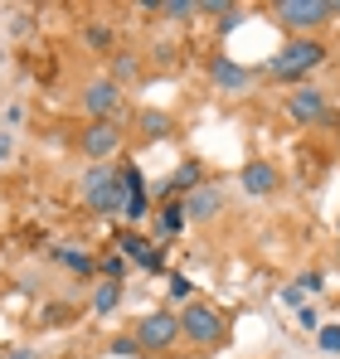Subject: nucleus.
Listing matches in <instances>:
<instances>
[{
	"label": "nucleus",
	"instance_id": "nucleus-1",
	"mask_svg": "<svg viewBox=\"0 0 340 359\" xmlns=\"http://www.w3.org/2000/svg\"><path fill=\"white\" fill-rule=\"evenodd\" d=\"M326 63V44L321 39H292L287 49H277V59L268 63L273 68V78H282V83H292V78H301V73H316Z\"/></svg>",
	"mask_w": 340,
	"mask_h": 359
},
{
	"label": "nucleus",
	"instance_id": "nucleus-2",
	"mask_svg": "<svg viewBox=\"0 0 340 359\" xmlns=\"http://www.w3.org/2000/svg\"><path fill=\"white\" fill-rule=\"evenodd\" d=\"M83 199L98 209V214H126V189H122V175L107 170V165H93L83 175Z\"/></svg>",
	"mask_w": 340,
	"mask_h": 359
},
{
	"label": "nucleus",
	"instance_id": "nucleus-3",
	"mask_svg": "<svg viewBox=\"0 0 340 359\" xmlns=\"http://www.w3.org/2000/svg\"><path fill=\"white\" fill-rule=\"evenodd\" d=\"M180 335L195 340V345H219L224 340V316L209 311V306H200V301H190L180 311Z\"/></svg>",
	"mask_w": 340,
	"mask_h": 359
},
{
	"label": "nucleus",
	"instance_id": "nucleus-4",
	"mask_svg": "<svg viewBox=\"0 0 340 359\" xmlns=\"http://www.w3.org/2000/svg\"><path fill=\"white\" fill-rule=\"evenodd\" d=\"M273 15H277V25H287V29H316L321 20H331V5L326 0H277Z\"/></svg>",
	"mask_w": 340,
	"mask_h": 359
},
{
	"label": "nucleus",
	"instance_id": "nucleus-5",
	"mask_svg": "<svg viewBox=\"0 0 340 359\" xmlns=\"http://www.w3.org/2000/svg\"><path fill=\"white\" fill-rule=\"evenodd\" d=\"M136 340H141V350H166V345H175V340H180V316H170V311L141 316Z\"/></svg>",
	"mask_w": 340,
	"mask_h": 359
},
{
	"label": "nucleus",
	"instance_id": "nucleus-6",
	"mask_svg": "<svg viewBox=\"0 0 340 359\" xmlns=\"http://www.w3.org/2000/svg\"><path fill=\"white\" fill-rule=\"evenodd\" d=\"M117 107H122V88H117L112 78H93V83L83 88V112L93 121H112Z\"/></svg>",
	"mask_w": 340,
	"mask_h": 359
},
{
	"label": "nucleus",
	"instance_id": "nucleus-7",
	"mask_svg": "<svg viewBox=\"0 0 340 359\" xmlns=\"http://www.w3.org/2000/svg\"><path fill=\"white\" fill-rule=\"evenodd\" d=\"M287 117L301 121V126H316V121L331 117V102H326L321 88H296V93L287 97Z\"/></svg>",
	"mask_w": 340,
	"mask_h": 359
},
{
	"label": "nucleus",
	"instance_id": "nucleus-8",
	"mask_svg": "<svg viewBox=\"0 0 340 359\" xmlns=\"http://www.w3.org/2000/svg\"><path fill=\"white\" fill-rule=\"evenodd\" d=\"M117 146H122L117 121H93V126L83 131V156H88V161H107Z\"/></svg>",
	"mask_w": 340,
	"mask_h": 359
},
{
	"label": "nucleus",
	"instance_id": "nucleus-9",
	"mask_svg": "<svg viewBox=\"0 0 340 359\" xmlns=\"http://www.w3.org/2000/svg\"><path fill=\"white\" fill-rule=\"evenodd\" d=\"M224 214V189L219 184H200L195 194H185V219H219Z\"/></svg>",
	"mask_w": 340,
	"mask_h": 359
},
{
	"label": "nucleus",
	"instance_id": "nucleus-10",
	"mask_svg": "<svg viewBox=\"0 0 340 359\" xmlns=\"http://www.w3.org/2000/svg\"><path fill=\"white\" fill-rule=\"evenodd\" d=\"M117 248H122V257H131L141 272H161V248H156L151 238H141V233H122Z\"/></svg>",
	"mask_w": 340,
	"mask_h": 359
},
{
	"label": "nucleus",
	"instance_id": "nucleus-11",
	"mask_svg": "<svg viewBox=\"0 0 340 359\" xmlns=\"http://www.w3.org/2000/svg\"><path fill=\"white\" fill-rule=\"evenodd\" d=\"M238 180H243V189H248V194H273V189H277V170H273L268 161H248Z\"/></svg>",
	"mask_w": 340,
	"mask_h": 359
},
{
	"label": "nucleus",
	"instance_id": "nucleus-12",
	"mask_svg": "<svg viewBox=\"0 0 340 359\" xmlns=\"http://www.w3.org/2000/svg\"><path fill=\"white\" fill-rule=\"evenodd\" d=\"M122 189H126V219H146V189H141V170L136 165L122 170Z\"/></svg>",
	"mask_w": 340,
	"mask_h": 359
},
{
	"label": "nucleus",
	"instance_id": "nucleus-13",
	"mask_svg": "<svg viewBox=\"0 0 340 359\" xmlns=\"http://www.w3.org/2000/svg\"><path fill=\"white\" fill-rule=\"evenodd\" d=\"M209 73H214V83H219V88H228V93L248 88V68H243V63H233V59H214V68H209Z\"/></svg>",
	"mask_w": 340,
	"mask_h": 359
},
{
	"label": "nucleus",
	"instance_id": "nucleus-14",
	"mask_svg": "<svg viewBox=\"0 0 340 359\" xmlns=\"http://www.w3.org/2000/svg\"><path fill=\"white\" fill-rule=\"evenodd\" d=\"M136 131H141L146 141H161V136H170V117H166V112H156V107H146V112L136 117Z\"/></svg>",
	"mask_w": 340,
	"mask_h": 359
},
{
	"label": "nucleus",
	"instance_id": "nucleus-15",
	"mask_svg": "<svg viewBox=\"0 0 340 359\" xmlns=\"http://www.w3.org/2000/svg\"><path fill=\"white\" fill-rule=\"evenodd\" d=\"M117 301H122V282H98V292H93V311H98V316H112Z\"/></svg>",
	"mask_w": 340,
	"mask_h": 359
},
{
	"label": "nucleus",
	"instance_id": "nucleus-16",
	"mask_svg": "<svg viewBox=\"0 0 340 359\" xmlns=\"http://www.w3.org/2000/svg\"><path fill=\"white\" fill-rule=\"evenodd\" d=\"M54 257H58V262H63V267H68V272H83V277L93 272V257H88L83 248H73V243H63V248H58Z\"/></svg>",
	"mask_w": 340,
	"mask_h": 359
},
{
	"label": "nucleus",
	"instance_id": "nucleus-17",
	"mask_svg": "<svg viewBox=\"0 0 340 359\" xmlns=\"http://www.w3.org/2000/svg\"><path fill=\"white\" fill-rule=\"evenodd\" d=\"M141 78V63H136V54H117L112 59V83L122 88V83H136Z\"/></svg>",
	"mask_w": 340,
	"mask_h": 359
},
{
	"label": "nucleus",
	"instance_id": "nucleus-18",
	"mask_svg": "<svg viewBox=\"0 0 340 359\" xmlns=\"http://www.w3.org/2000/svg\"><path fill=\"white\" fill-rule=\"evenodd\" d=\"M161 20H190V15H200V5L195 0H161V5H151Z\"/></svg>",
	"mask_w": 340,
	"mask_h": 359
},
{
	"label": "nucleus",
	"instance_id": "nucleus-19",
	"mask_svg": "<svg viewBox=\"0 0 340 359\" xmlns=\"http://www.w3.org/2000/svg\"><path fill=\"white\" fill-rule=\"evenodd\" d=\"M204 170H200V165H195V161H185V165H180V170H175V180H170V184H175V189H190V194H195V189H200V184H204Z\"/></svg>",
	"mask_w": 340,
	"mask_h": 359
},
{
	"label": "nucleus",
	"instance_id": "nucleus-20",
	"mask_svg": "<svg viewBox=\"0 0 340 359\" xmlns=\"http://www.w3.org/2000/svg\"><path fill=\"white\" fill-rule=\"evenodd\" d=\"M316 345H321L326 355H340V325H321V335H316Z\"/></svg>",
	"mask_w": 340,
	"mask_h": 359
},
{
	"label": "nucleus",
	"instance_id": "nucleus-21",
	"mask_svg": "<svg viewBox=\"0 0 340 359\" xmlns=\"http://www.w3.org/2000/svg\"><path fill=\"white\" fill-rule=\"evenodd\" d=\"M190 297H195L190 277H180V272H175V277H170V301H190Z\"/></svg>",
	"mask_w": 340,
	"mask_h": 359
},
{
	"label": "nucleus",
	"instance_id": "nucleus-22",
	"mask_svg": "<svg viewBox=\"0 0 340 359\" xmlns=\"http://www.w3.org/2000/svg\"><path fill=\"white\" fill-rule=\"evenodd\" d=\"M107 350H112V355H136V350H141V340H136V335H122V340L107 345Z\"/></svg>",
	"mask_w": 340,
	"mask_h": 359
},
{
	"label": "nucleus",
	"instance_id": "nucleus-23",
	"mask_svg": "<svg viewBox=\"0 0 340 359\" xmlns=\"http://www.w3.org/2000/svg\"><path fill=\"white\" fill-rule=\"evenodd\" d=\"M180 224H185V204H170L166 209V233H180Z\"/></svg>",
	"mask_w": 340,
	"mask_h": 359
},
{
	"label": "nucleus",
	"instance_id": "nucleus-24",
	"mask_svg": "<svg viewBox=\"0 0 340 359\" xmlns=\"http://www.w3.org/2000/svg\"><path fill=\"white\" fill-rule=\"evenodd\" d=\"M103 272H107V282H122V277H126V257H107Z\"/></svg>",
	"mask_w": 340,
	"mask_h": 359
},
{
	"label": "nucleus",
	"instance_id": "nucleus-25",
	"mask_svg": "<svg viewBox=\"0 0 340 359\" xmlns=\"http://www.w3.org/2000/svg\"><path fill=\"white\" fill-rule=\"evenodd\" d=\"M228 10H238V5H224V0H200V15H228Z\"/></svg>",
	"mask_w": 340,
	"mask_h": 359
},
{
	"label": "nucleus",
	"instance_id": "nucleus-26",
	"mask_svg": "<svg viewBox=\"0 0 340 359\" xmlns=\"http://www.w3.org/2000/svg\"><path fill=\"white\" fill-rule=\"evenodd\" d=\"M296 287H301V297H306V292H321V272H306V277H296Z\"/></svg>",
	"mask_w": 340,
	"mask_h": 359
},
{
	"label": "nucleus",
	"instance_id": "nucleus-27",
	"mask_svg": "<svg viewBox=\"0 0 340 359\" xmlns=\"http://www.w3.org/2000/svg\"><path fill=\"white\" fill-rule=\"evenodd\" d=\"M238 25H243V15H238V10H228L224 20H219V29H224V34H233V29H238Z\"/></svg>",
	"mask_w": 340,
	"mask_h": 359
},
{
	"label": "nucleus",
	"instance_id": "nucleus-28",
	"mask_svg": "<svg viewBox=\"0 0 340 359\" xmlns=\"http://www.w3.org/2000/svg\"><path fill=\"white\" fill-rule=\"evenodd\" d=\"M10 151H15V136H10V131H0V165L10 161Z\"/></svg>",
	"mask_w": 340,
	"mask_h": 359
},
{
	"label": "nucleus",
	"instance_id": "nucleus-29",
	"mask_svg": "<svg viewBox=\"0 0 340 359\" xmlns=\"http://www.w3.org/2000/svg\"><path fill=\"white\" fill-rule=\"evenodd\" d=\"M282 301H287V306H301V287L292 282V287H287V292H282Z\"/></svg>",
	"mask_w": 340,
	"mask_h": 359
},
{
	"label": "nucleus",
	"instance_id": "nucleus-30",
	"mask_svg": "<svg viewBox=\"0 0 340 359\" xmlns=\"http://www.w3.org/2000/svg\"><path fill=\"white\" fill-rule=\"evenodd\" d=\"M10 359H34V355H30V350H15V355H10Z\"/></svg>",
	"mask_w": 340,
	"mask_h": 359
},
{
	"label": "nucleus",
	"instance_id": "nucleus-31",
	"mask_svg": "<svg viewBox=\"0 0 340 359\" xmlns=\"http://www.w3.org/2000/svg\"><path fill=\"white\" fill-rule=\"evenodd\" d=\"M331 15H340V0H336V5H331Z\"/></svg>",
	"mask_w": 340,
	"mask_h": 359
}]
</instances>
